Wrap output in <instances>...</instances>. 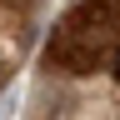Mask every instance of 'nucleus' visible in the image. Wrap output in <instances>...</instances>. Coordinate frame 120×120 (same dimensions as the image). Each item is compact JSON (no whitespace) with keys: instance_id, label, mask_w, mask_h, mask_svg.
Here are the masks:
<instances>
[{"instance_id":"f257e3e1","label":"nucleus","mask_w":120,"mask_h":120,"mask_svg":"<svg viewBox=\"0 0 120 120\" xmlns=\"http://www.w3.org/2000/svg\"><path fill=\"white\" fill-rule=\"evenodd\" d=\"M115 40H120V10H115V0H85L80 10L60 25V35L50 40V60H60V65H70V70H95Z\"/></svg>"}]
</instances>
